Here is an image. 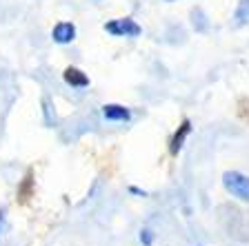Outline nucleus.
<instances>
[{
  "label": "nucleus",
  "instance_id": "9d476101",
  "mask_svg": "<svg viewBox=\"0 0 249 246\" xmlns=\"http://www.w3.org/2000/svg\"><path fill=\"white\" fill-rule=\"evenodd\" d=\"M140 242H142L145 246H151V244H154V235H151L149 229H142V231H140Z\"/></svg>",
  "mask_w": 249,
  "mask_h": 246
},
{
  "label": "nucleus",
  "instance_id": "20e7f679",
  "mask_svg": "<svg viewBox=\"0 0 249 246\" xmlns=\"http://www.w3.org/2000/svg\"><path fill=\"white\" fill-rule=\"evenodd\" d=\"M189 133H192V122H189V120H182L180 127L176 129V133L171 135V142H169V153L171 155L180 153L182 144H185V140H187V135Z\"/></svg>",
  "mask_w": 249,
  "mask_h": 246
},
{
  "label": "nucleus",
  "instance_id": "6e6552de",
  "mask_svg": "<svg viewBox=\"0 0 249 246\" xmlns=\"http://www.w3.org/2000/svg\"><path fill=\"white\" fill-rule=\"evenodd\" d=\"M192 25H194V29L196 31H207L209 29V22H207V16H205V11L200 9V7H196V9H192Z\"/></svg>",
  "mask_w": 249,
  "mask_h": 246
},
{
  "label": "nucleus",
  "instance_id": "f257e3e1",
  "mask_svg": "<svg viewBox=\"0 0 249 246\" xmlns=\"http://www.w3.org/2000/svg\"><path fill=\"white\" fill-rule=\"evenodd\" d=\"M223 186L231 197L240 202H249V175L240 171H227L223 175Z\"/></svg>",
  "mask_w": 249,
  "mask_h": 246
},
{
  "label": "nucleus",
  "instance_id": "f03ea898",
  "mask_svg": "<svg viewBox=\"0 0 249 246\" xmlns=\"http://www.w3.org/2000/svg\"><path fill=\"white\" fill-rule=\"evenodd\" d=\"M105 31L111 33V36H116V38H138L140 33H142L140 25L136 20H131V18H116V20H109L107 25H105Z\"/></svg>",
  "mask_w": 249,
  "mask_h": 246
},
{
  "label": "nucleus",
  "instance_id": "1a4fd4ad",
  "mask_svg": "<svg viewBox=\"0 0 249 246\" xmlns=\"http://www.w3.org/2000/svg\"><path fill=\"white\" fill-rule=\"evenodd\" d=\"M42 113H45V124L47 127H53L56 124V111H53L52 102H49V98H42Z\"/></svg>",
  "mask_w": 249,
  "mask_h": 246
},
{
  "label": "nucleus",
  "instance_id": "0eeeda50",
  "mask_svg": "<svg viewBox=\"0 0 249 246\" xmlns=\"http://www.w3.org/2000/svg\"><path fill=\"white\" fill-rule=\"evenodd\" d=\"M233 25L236 27H245L249 25V0H240L236 11H233Z\"/></svg>",
  "mask_w": 249,
  "mask_h": 246
},
{
  "label": "nucleus",
  "instance_id": "39448f33",
  "mask_svg": "<svg viewBox=\"0 0 249 246\" xmlns=\"http://www.w3.org/2000/svg\"><path fill=\"white\" fill-rule=\"evenodd\" d=\"M62 78H65V82H67L69 87H73V89L89 87V76L85 71H80L78 67H67L65 69V73H62Z\"/></svg>",
  "mask_w": 249,
  "mask_h": 246
},
{
  "label": "nucleus",
  "instance_id": "f8f14e48",
  "mask_svg": "<svg viewBox=\"0 0 249 246\" xmlns=\"http://www.w3.org/2000/svg\"><path fill=\"white\" fill-rule=\"evenodd\" d=\"M2 229H5V209H0V235H2Z\"/></svg>",
  "mask_w": 249,
  "mask_h": 246
},
{
  "label": "nucleus",
  "instance_id": "423d86ee",
  "mask_svg": "<svg viewBox=\"0 0 249 246\" xmlns=\"http://www.w3.org/2000/svg\"><path fill=\"white\" fill-rule=\"evenodd\" d=\"M103 115L107 120H111V122H127V120L131 118V111L127 107H123V104H105L103 107Z\"/></svg>",
  "mask_w": 249,
  "mask_h": 246
},
{
  "label": "nucleus",
  "instance_id": "ddd939ff",
  "mask_svg": "<svg viewBox=\"0 0 249 246\" xmlns=\"http://www.w3.org/2000/svg\"><path fill=\"white\" fill-rule=\"evenodd\" d=\"M167 2H174V0H167Z\"/></svg>",
  "mask_w": 249,
  "mask_h": 246
},
{
  "label": "nucleus",
  "instance_id": "9b49d317",
  "mask_svg": "<svg viewBox=\"0 0 249 246\" xmlns=\"http://www.w3.org/2000/svg\"><path fill=\"white\" fill-rule=\"evenodd\" d=\"M129 193H134V195H142V197H145V191H142V189H138V186H129Z\"/></svg>",
  "mask_w": 249,
  "mask_h": 246
},
{
  "label": "nucleus",
  "instance_id": "7ed1b4c3",
  "mask_svg": "<svg viewBox=\"0 0 249 246\" xmlns=\"http://www.w3.org/2000/svg\"><path fill=\"white\" fill-rule=\"evenodd\" d=\"M52 40L56 45H69V42H73L76 40V25L67 20L56 22L52 29Z\"/></svg>",
  "mask_w": 249,
  "mask_h": 246
}]
</instances>
